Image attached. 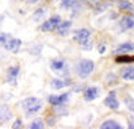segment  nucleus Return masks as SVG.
<instances>
[{"label":"nucleus","instance_id":"1","mask_svg":"<svg viewBox=\"0 0 134 129\" xmlns=\"http://www.w3.org/2000/svg\"><path fill=\"white\" fill-rule=\"evenodd\" d=\"M42 101L37 98H27L22 101V108L25 111L27 116H32L34 114H37L41 109H42Z\"/></svg>","mask_w":134,"mask_h":129},{"label":"nucleus","instance_id":"2","mask_svg":"<svg viewBox=\"0 0 134 129\" xmlns=\"http://www.w3.org/2000/svg\"><path fill=\"white\" fill-rule=\"evenodd\" d=\"M94 70H95V63H94V61L91 60H81L79 63H77V66H76V72H77V76L80 77V78H87L92 72H94Z\"/></svg>","mask_w":134,"mask_h":129},{"label":"nucleus","instance_id":"3","mask_svg":"<svg viewBox=\"0 0 134 129\" xmlns=\"http://www.w3.org/2000/svg\"><path fill=\"white\" fill-rule=\"evenodd\" d=\"M61 22H62V19H61V16L58 14L52 15L49 19H47L46 22L42 23L41 29L43 30V32H53V30L57 29V27H58V24Z\"/></svg>","mask_w":134,"mask_h":129},{"label":"nucleus","instance_id":"4","mask_svg":"<svg viewBox=\"0 0 134 129\" xmlns=\"http://www.w3.org/2000/svg\"><path fill=\"white\" fill-rule=\"evenodd\" d=\"M51 68L54 72H60V75L62 76L68 75V66L63 60H53L51 62Z\"/></svg>","mask_w":134,"mask_h":129},{"label":"nucleus","instance_id":"5","mask_svg":"<svg viewBox=\"0 0 134 129\" xmlns=\"http://www.w3.org/2000/svg\"><path fill=\"white\" fill-rule=\"evenodd\" d=\"M20 46H22V41H20L19 38L12 37L7 42V43H5V44L3 46V47H4L7 51H10L12 53L16 54V53L19 52V48H20Z\"/></svg>","mask_w":134,"mask_h":129},{"label":"nucleus","instance_id":"6","mask_svg":"<svg viewBox=\"0 0 134 129\" xmlns=\"http://www.w3.org/2000/svg\"><path fill=\"white\" fill-rule=\"evenodd\" d=\"M19 72H20V66L19 65H15V66H12V67L8 68L7 72V80L10 85H16V78L19 76Z\"/></svg>","mask_w":134,"mask_h":129},{"label":"nucleus","instance_id":"7","mask_svg":"<svg viewBox=\"0 0 134 129\" xmlns=\"http://www.w3.org/2000/svg\"><path fill=\"white\" fill-rule=\"evenodd\" d=\"M104 104L109 109H111V110H116V109H119V101H118V99H116V94H115V91H110L109 92V95L105 98L104 100Z\"/></svg>","mask_w":134,"mask_h":129},{"label":"nucleus","instance_id":"8","mask_svg":"<svg viewBox=\"0 0 134 129\" xmlns=\"http://www.w3.org/2000/svg\"><path fill=\"white\" fill-rule=\"evenodd\" d=\"M100 95V89L96 86H90L83 90V99L85 101H94L95 99L99 98Z\"/></svg>","mask_w":134,"mask_h":129},{"label":"nucleus","instance_id":"9","mask_svg":"<svg viewBox=\"0 0 134 129\" xmlns=\"http://www.w3.org/2000/svg\"><path fill=\"white\" fill-rule=\"evenodd\" d=\"M132 52H134L133 42H124V43L118 46L115 48V51H114L115 54H128V53H132Z\"/></svg>","mask_w":134,"mask_h":129},{"label":"nucleus","instance_id":"10","mask_svg":"<svg viewBox=\"0 0 134 129\" xmlns=\"http://www.w3.org/2000/svg\"><path fill=\"white\" fill-rule=\"evenodd\" d=\"M90 37H91V32L86 28H81L75 32V39L79 42V44H82L83 42L89 41Z\"/></svg>","mask_w":134,"mask_h":129},{"label":"nucleus","instance_id":"11","mask_svg":"<svg viewBox=\"0 0 134 129\" xmlns=\"http://www.w3.org/2000/svg\"><path fill=\"white\" fill-rule=\"evenodd\" d=\"M119 27L123 32H127V30L134 28V18L132 15H125L121 18V20L119 22Z\"/></svg>","mask_w":134,"mask_h":129},{"label":"nucleus","instance_id":"12","mask_svg":"<svg viewBox=\"0 0 134 129\" xmlns=\"http://www.w3.org/2000/svg\"><path fill=\"white\" fill-rule=\"evenodd\" d=\"M71 27H72V22H71V20H62V22L58 24L56 32H57L58 36H62V37H63V36H67V34H68Z\"/></svg>","mask_w":134,"mask_h":129},{"label":"nucleus","instance_id":"13","mask_svg":"<svg viewBox=\"0 0 134 129\" xmlns=\"http://www.w3.org/2000/svg\"><path fill=\"white\" fill-rule=\"evenodd\" d=\"M83 4V0H62L61 7L63 9H76L81 8Z\"/></svg>","mask_w":134,"mask_h":129},{"label":"nucleus","instance_id":"14","mask_svg":"<svg viewBox=\"0 0 134 129\" xmlns=\"http://www.w3.org/2000/svg\"><path fill=\"white\" fill-rule=\"evenodd\" d=\"M71 81L70 80H61V78H53L51 81V87L53 90H61L66 86H70Z\"/></svg>","mask_w":134,"mask_h":129},{"label":"nucleus","instance_id":"15","mask_svg":"<svg viewBox=\"0 0 134 129\" xmlns=\"http://www.w3.org/2000/svg\"><path fill=\"white\" fill-rule=\"evenodd\" d=\"M12 116H13V113H12V110H10L7 105L0 108V123L9 121L12 119Z\"/></svg>","mask_w":134,"mask_h":129},{"label":"nucleus","instance_id":"16","mask_svg":"<svg viewBox=\"0 0 134 129\" xmlns=\"http://www.w3.org/2000/svg\"><path fill=\"white\" fill-rule=\"evenodd\" d=\"M121 77L125 81H134V66H127L121 70Z\"/></svg>","mask_w":134,"mask_h":129},{"label":"nucleus","instance_id":"17","mask_svg":"<svg viewBox=\"0 0 134 129\" xmlns=\"http://www.w3.org/2000/svg\"><path fill=\"white\" fill-rule=\"evenodd\" d=\"M100 128L101 129H121V125H120L118 121L109 119V120L103 121V124L100 125Z\"/></svg>","mask_w":134,"mask_h":129},{"label":"nucleus","instance_id":"18","mask_svg":"<svg viewBox=\"0 0 134 129\" xmlns=\"http://www.w3.org/2000/svg\"><path fill=\"white\" fill-rule=\"evenodd\" d=\"M118 7L121 10H128V12H133L134 7L129 0H118Z\"/></svg>","mask_w":134,"mask_h":129},{"label":"nucleus","instance_id":"19","mask_svg":"<svg viewBox=\"0 0 134 129\" xmlns=\"http://www.w3.org/2000/svg\"><path fill=\"white\" fill-rule=\"evenodd\" d=\"M116 62L118 63H132V62H134V57L127 56V54H119L116 57Z\"/></svg>","mask_w":134,"mask_h":129},{"label":"nucleus","instance_id":"20","mask_svg":"<svg viewBox=\"0 0 134 129\" xmlns=\"http://www.w3.org/2000/svg\"><path fill=\"white\" fill-rule=\"evenodd\" d=\"M44 15H46V9L44 8H39V9H37V10L34 12L33 19L37 20V22H41V20L44 18Z\"/></svg>","mask_w":134,"mask_h":129},{"label":"nucleus","instance_id":"21","mask_svg":"<svg viewBox=\"0 0 134 129\" xmlns=\"http://www.w3.org/2000/svg\"><path fill=\"white\" fill-rule=\"evenodd\" d=\"M29 128L30 129H42V128H44V123H43L42 119H36V120H33L30 123Z\"/></svg>","mask_w":134,"mask_h":129},{"label":"nucleus","instance_id":"22","mask_svg":"<svg viewBox=\"0 0 134 129\" xmlns=\"http://www.w3.org/2000/svg\"><path fill=\"white\" fill-rule=\"evenodd\" d=\"M124 103H125V105H127L128 109L134 113V98H132L130 95H128V96L124 98Z\"/></svg>","mask_w":134,"mask_h":129},{"label":"nucleus","instance_id":"23","mask_svg":"<svg viewBox=\"0 0 134 129\" xmlns=\"http://www.w3.org/2000/svg\"><path fill=\"white\" fill-rule=\"evenodd\" d=\"M48 103L52 106H58L60 105V99L57 95H49L48 96Z\"/></svg>","mask_w":134,"mask_h":129},{"label":"nucleus","instance_id":"24","mask_svg":"<svg viewBox=\"0 0 134 129\" xmlns=\"http://www.w3.org/2000/svg\"><path fill=\"white\" fill-rule=\"evenodd\" d=\"M70 92H65V94H61V95H58V99H60V105H65L67 101H68V99H70Z\"/></svg>","mask_w":134,"mask_h":129},{"label":"nucleus","instance_id":"25","mask_svg":"<svg viewBox=\"0 0 134 129\" xmlns=\"http://www.w3.org/2000/svg\"><path fill=\"white\" fill-rule=\"evenodd\" d=\"M10 38H12V34L9 33H0V44L4 46Z\"/></svg>","mask_w":134,"mask_h":129},{"label":"nucleus","instance_id":"26","mask_svg":"<svg viewBox=\"0 0 134 129\" xmlns=\"http://www.w3.org/2000/svg\"><path fill=\"white\" fill-rule=\"evenodd\" d=\"M82 47V49H85V51H90L91 48H92V42H91V39L89 41H86V42H83L82 44H80Z\"/></svg>","mask_w":134,"mask_h":129},{"label":"nucleus","instance_id":"27","mask_svg":"<svg viewBox=\"0 0 134 129\" xmlns=\"http://www.w3.org/2000/svg\"><path fill=\"white\" fill-rule=\"evenodd\" d=\"M22 127H23V121L20 120V119H16V120L14 121V124L12 125L13 129H19V128H22Z\"/></svg>","mask_w":134,"mask_h":129},{"label":"nucleus","instance_id":"28","mask_svg":"<svg viewBox=\"0 0 134 129\" xmlns=\"http://www.w3.org/2000/svg\"><path fill=\"white\" fill-rule=\"evenodd\" d=\"M103 53H105V47L104 46H101V47H100V54H103Z\"/></svg>","mask_w":134,"mask_h":129},{"label":"nucleus","instance_id":"29","mask_svg":"<svg viewBox=\"0 0 134 129\" xmlns=\"http://www.w3.org/2000/svg\"><path fill=\"white\" fill-rule=\"evenodd\" d=\"M91 1H92V3H97V4H99V0H91Z\"/></svg>","mask_w":134,"mask_h":129}]
</instances>
